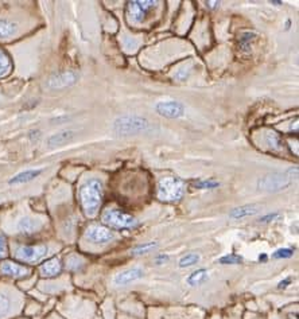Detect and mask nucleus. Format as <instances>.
<instances>
[{
    "label": "nucleus",
    "instance_id": "nucleus-32",
    "mask_svg": "<svg viewBox=\"0 0 299 319\" xmlns=\"http://www.w3.org/2000/svg\"><path fill=\"white\" fill-rule=\"evenodd\" d=\"M291 282V279H290V278H287V279L286 280H283V282H281L279 283V288H286V287L288 286V283Z\"/></svg>",
    "mask_w": 299,
    "mask_h": 319
},
{
    "label": "nucleus",
    "instance_id": "nucleus-7",
    "mask_svg": "<svg viewBox=\"0 0 299 319\" xmlns=\"http://www.w3.org/2000/svg\"><path fill=\"white\" fill-rule=\"evenodd\" d=\"M158 2L152 0H136V2H129L128 3V16L129 20L133 23H142L148 15V12L156 7Z\"/></svg>",
    "mask_w": 299,
    "mask_h": 319
},
{
    "label": "nucleus",
    "instance_id": "nucleus-1",
    "mask_svg": "<svg viewBox=\"0 0 299 319\" xmlns=\"http://www.w3.org/2000/svg\"><path fill=\"white\" fill-rule=\"evenodd\" d=\"M104 191L101 180L96 178H90L82 185L80 189V199L84 213L88 217H95L99 212L101 202H103Z\"/></svg>",
    "mask_w": 299,
    "mask_h": 319
},
{
    "label": "nucleus",
    "instance_id": "nucleus-28",
    "mask_svg": "<svg viewBox=\"0 0 299 319\" xmlns=\"http://www.w3.org/2000/svg\"><path fill=\"white\" fill-rule=\"evenodd\" d=\"M10 310V299L6 295L0 293V316L6 315Z\"/></svg>",
    "mask_w": 299,
    "mask_h": 319
},
{
    "label": "nucleus",
    "instance_id": "nucleus-4",
    "mask_svg": "<svg viewBox=\"0 0 299 319\" xmlns=\"http://www.w3.org/2000/svg\"><path fill=\"white\" fill-rule=\"evenodd\" d=\"M185 194V185L181 179L166 176L159 180L158 198L166 202H177Z\"/></svg>",
    "mask_w": 299,
    "mask_h": 319
},
{
    "label": "nucleus",
    "instance_id": "nucleus-15",
    "mask_svg": "<svg viewBox=\"0 0 299 319\" xmlns=\"http://www.w3.org/2000/svg\"><path fill=\"white\" fill-rule=\"evenodd\" d=\"M42 174V170H26V171H22V173L16 174L15 176H12L11 179L8 180L10 185H22L27 184L30 180H34L37 176H39Z\"/></svg>",
    "mask_w": 299,
    "mask_h": 319
},
{
    "label": "nucleus",
    "instance_id": "nucleus-30",
    "mask_svg": "<svg viewBox=\"0 0 299 319\" xmlns=\"http://www.w3.org/2000/svg\"><path fill=\"white\" fill-rule=\"evenodd\" d=\"M277 218H279V214H278V213H273V214H268V216L262 217V218H260V222H270V221L277 220Z\"/></svg>",
    "mask_w": 299,
    "mask_h": 319
},
{
    "label": "nucleus",
    "instance_id": "nucleus-33",
    "mask_svg": "<svg viewBox=\"0 0 299 319\" xmlns=\"http://www.w3.org/2000/svg\"><path fill=\"white\" fill-rule=\"evenodd\" d=\"M206 6L209 8H217L220 6V2H208Z\"/></svg>",
    "mask_w": 299,
    "mask_h": 319
},
{
    "label": "nucleus",
    "instance_id": "nucleus-24",
    "mask_svg": "<svg viewBox=\"0 0 299 319\" xmlns=\"http://www.w3.org/2000/svg\"><path fill=\"white\" fill-rule=\"evenodd\" d=\"M241 261H243V257L236 255V253H231V255H226V256L221 257L218 263L220 264H240Z\"/></svg>",
    "mask_w": 299,
    "mask_h": 319
},
{
    "label": "nucleus",
    "instance_id": "nucleus-20",
    "mask_svg": "<svg viewBox=\"0 0 299 319\" xmlns=\"http://www.w3.org/2000/svg\"><path fill=\"white\" fill-rule=\"evenodd\" d=\"M12 67V62L10 57L7 55V53L0 52V78L7 76L10 73V70Z\"/></svg>",
    "mask_w": 299,
    "mask_h": 319
},
{
    "label": "nucleus",
    "instance_id": "nucleus-6",
    "mask_svg": "<svg viewBox=\"0 0 299 319\" xmlns=\"http://www.w3.org/2000/svg\"><path fill=\"white\" fill-rule=\"evenodd\" d=\"M48 245H43V244L42 245L19 246L15 252V257L23 263H37L48 255Z\"/></svg>",
    "mask_w": 299,
    "mask_h": 319
},
{
    "label": "nucleus",
    "instance_id": "nucleus-2",
    "mask_svg": "<svg viewBox=\"0 0 299 319\" xmlns=\"http://www.w3.org/2000/svg\"><path fill=\"white\" fill-rule=\"evenodd\" d=\"M151 129V123L141 116H122L116 119L113 123L114 132L123 136L146 133L150 132Z\"/></svg>",
    "mask_w": 299,
    "mask_h": 319
},
{
    "label": "nucleus",
    "instance_id": "nucleus-17",
    "mask_svg": "<svg viewBox=\"0 0 299 319\" xmlns=\"http://www.w3.org/2000/svg\"><path fill=\"white\" fill-rule=\"evenodd\" d=\"M256 213H258V208H256V206L245 205L233 209L232 212L229 213V217H231V218H235V220H239V218H244V217L254 216Z\"/></svg>",
    "mask_w": 299,
    "mask_h": 319
},
{
    "label": "nucleus",
    "instance_id": "nucleus-25",
    "mask_svg": "<svg viewBox=\"0 0 299 319\" xmlns=\"http://www.w3.org/2000/svg\"><path fill=\"white\" fill-rule=\"evenodd\" d=\"M220 186V182L217 180H198L196 182V189H203V190H213Z\"/></svg>",
    "mask_w": 299,
    "mask_h": 319
},
{
    "label": "nucleus",
    "instance_id": "nucleus-12",
    "mask_svg": "<svg viewBox=\"0 0 299 319\" xmlns=\"http://www.w3.org/2000/svg\"><path fill=\"white\" fill-rule=\"evenodd\" d=\"M0 271L3 275L10 276V278H23V276L29 275L30 272L29 268H26L25 265L16 264L12 261H4L0 267Z\"/></svg>",
    "mask_w": 299,
    "mask_h": 319
},
{
    "label": "nucleus",
    "instance_id": "nucleus-19",
    "mask_svg": "<svg viewBox=\"0 0 299 319\" xmlns=\"http://www.w3.org/2000/svg\"><path fill=\"white\" fill-rule=\"evenodd\" d=\"M208 271L205 268H201V269H197L196 272H193L192 275L188 278V283L190 286H198V284H202L208 280Z\"/></svg>",
    "mask_w": 299,
    "mask_h": 319
},
{
    "label": "nucleus",
    "instance_id": "nucleus-31",
    "mask_svg": "<svg viewBox=\"0 0 299 319\" xmlns=\"http://www.w3.org/2000/svg\"><path fill=\"white\" fill-rule=\"evenodd\" d=\"M167 260H169V256H167V255H160V256L156 257V263H158V264H163V263H166Z\"/></svg>",
    "mask_w": 299,
    "mask_h": 319
},
{
    "label": "nucleus",
    "instance_id": "nucleus-13",
    "mask_svg": "<svg viewBox=\"0 0 299 319\" xmlns=\"http://www.w3.org/2000/svg\"><path fill=\"white\" fill-rule=\"evenodd\" d=\"M61 269H62V265L58 259H50V260L44 261L39 267V272L42 274V276H46V278H54V276L59 275Z\"/></svg>",
    "mask_w": 299,
    "mask_h": 319
},
{
    "label": "nucleus",
    "instance_id": "nucleus-21",
    "mask_svg": "<svg viewBox=\"0 0 299 319\" xmlns=\"http://www.w3.org/2000/svg\"><path fill=\"white\" fill-rule=\"evenodd\" d=\"M255 39V33L247 31V33L241 34L240 37V49L243 52H249L251 50V44Z\"/></svg>",
    "mask_w": 299,
    "mask_h": 319
},
{
    "label": "nucleus",
    "instance_id": "nucleus-3",
    "mask_svg": "<svg viewBox=\"0 0 299 319\" xmlns=\"http://www.w3.org/2000/svg\"><path fill=\"white\" fill-rule=\"evenodd\" d=\"M298 175V169H291L286 173L270 174L260 178L258 180L259 190L268 191V193H278V191L286 190L292 184V179Z\"/></svg>",
    "mask_w": 299,
    "mask_h": 319
},
{
    "label": "nucleus",
    "instance_id": "nucleus-5",
    "mask_svg": "<svg viewBox=\"0 0 299 319\" xmlns=\"http://www.w3.org/2000/svg\"><path fill=\"white\" fill-rule=\"evenodd\" d=\"M101 220L104 224L113 229H132L137 226V220L135 217L116 209L105 210L101 216Z\"/></svg>",
    "mask_w": 299,
    "mask_h": 319
},
{
    "label": "nucleus",
    "instance_id": "nucleus-16",
    "mask_svg": "<svg viewBox=\"0 0 299 319\" xmlns=\"http://www.w3.org/2000/svg\"><path fill=\"white\" fill-rule=\"evenodd\" d=\"M74 131H62V132L54 133L48 139V144L49 147H57V146H62V144L71 142L74 138Z\"/></svg>",
    "mask_w": 299,
    "mask_h": 319
},
{
    "label": "nucleus",
    "instance_id": "nucleus-35",
    "mask_svg": "<svg viewBox=\"0 0 299 319\" xmlns=\"http://www.w3.org/2000/svg\"><path fill=\"white\" fill-rule=\"evenodd\" d=\"M271 4H275V6H281L282 2H271Z\"/></svg>",
    "mask_w": 299,
    "mask_h": 319
},
{
    "label": "nucleus",
    "instance_id": "nucleus-11",
    "mask_svg": "<svg viewBox=\"0 0 299 319\" xmlns=\"http://www.w3.org/2000/svg\"><path fill=\"white\" fill-rule=\"evenodd\" d=\"M143 275L144 272L141 268H131V269H127V271L118 274V275L114 276L113 282L116 286H127V284L135 282V280L142 279Z\"/></svg>",
    "mask_w": 299,
    "mask_h": 319
},
{
    "label": "nucleus",
    "instance_id": "nucleus-29",
    "mask_svg": "<svg viewBox=\"0 0 299 319\" xmlns=\"http://www.w3.org/2000/svg\"><path fill=\"white\" fill-rule=\"evenodd\" d=\"M7 255V241L3 236H0V259H3Z\"/></svg>",
    "mask_w": 299,
    "mask_h": 319
},
{
    "label": "nucleus",
    "instance_id": "nucleus-22",
    "mask_svg": "<svg viewBox=\"0 0 299 319\" xmlns=\"http://www.w3.org/2000/svg\"><path fill=\"white\" fill-rule=\"evenodd\" d=\"M267 143L270 144V147L273 151H279L283 148V142H282L281 136L278 135L277 132H268L267 135Z\"/></svg>",
    "mask_w": 299,
    "mask_h": 319
},
{
    "label": "nucleus",
    "instance_id": "nucleus-10",
    "mask_svg": "<svg viewBox=\"0 0 299 319\" xmlns=\"http://www.w3.org/2000/svg\"><path fill=\"white\" fill-rule=\"evenodd\" d=\"M78 74L76 72H62V73L54 74L53 77H50L48 82V86L52 89H63L67 86H72L77 82Z\"/></svg>",
    "mask_w": 299,
    "mask_h": 319
},
{
    "label": "nucleus",
    "instance_id": "nucleus-8",
    "mask_svg": "<svg viewBox=\"0 0 299 319\" xmlns=\"http://www.w3.org/2000/svg\"><path fill=\"white\" fill-rule=\"evenodd\" d=\"M155 109L160 116L167 119H179L185 115V106L183 104L175 100H166L156 103Z\"/></svg>",
    "mask_w": 299,
    "mask_h": 319
},
{
    "label": "nucleus",
    "instance_id": "nucleus-27",
    "mask_svg": "<svg viewBox=\"0 0 299 319\" xmlns=\"http://www.w3.org/2000/svg\"><path fill=\"white\" fill-rule=\"evenodd\" d=\"M292 255H294L292 249H290V248H282V249L275 250L272 257L273 259H290Z\"/></svg>",
    "mask_w": 299,
    "mask_h": 319
},
{
    "label": "nucleus",
    "instance_id": "nucleus-26",
    "mask_svg": "<svg viewBox=\"0 0 299 319\" xmlns=\"http://www.w3.org/2000/svg\"><path fill=\"white\" fill-rule=\"evenodd\" d=\"M156 246V242H147V244H143V245H139L136 246L135 249L132 250V255L137 256V255H143V253H147L152 249V248H155Z\"/></svg>",
    "mask_w": 299,
    "mask_h": 319
},
{
    "label": "nucleus",
    "instance_id": "nucleus-14",
    "mask_svg": "<svg viewBox=\"0 0 299 319\" xmlns=\"http://www.w3.org/2000/svg\"><path fill=\"white\" fill-rule=\"evenodd\" d=\"M42 227V222L38 220H34V218H22L19 221L18 224V231L23 235H33L35 232H38Z\"/></svg>",
    "mask_w": 299,
    "mask_h": 319
},
{
    "label": "nucleus",
    "instance_id": "nucleus-34",
    "mask_svg": "<svg viewBox=\"0 0 299 319\" xmlns=\"http://www.w3.org/2000/svg\"><path fill=\"white\" fill-rule=\"evenodd\" d=\"M259 260H260V261H266L267 260V256H266V255H260V256H259Z\"/></svg>",
    "mask_w": 299,
    "mask_h": 319
},
{
    "label": "nucleus",
    "instance_id": "nucleus-9",
    "mask_svg": "<svg viewBox=\"0 0 299 319\" xmlns=\"http://www.w3.org/2000/svg\"><path fill=\"white\" fill-rule=\"evenodd\" d=\"M86 239L93 244H108L114 239L113 232L109 231L108 227L100 226V225H92L88 227L85 233Z\"/></svg>",
    "mask_w": 299,
    "mask_h": 319
},
{
    "label": "nucleus",
    "instance_id": "nucleus-18",
    "mask_svg": "<svg viewBox=\"0 0 299 319\" xmlns=\"http://www.w3.org/2000/svg\"><path fill=\"white\" fill-rule=\"evenodd\" d=\"M16 31H18V25L16 23L0 19V38L12 37Z\"/></svg>",
    "mask_w": 299,
    "mask_h": 319
},
{
    "label": "nucleus",
    "instance_id": "nucleus-23",
    "mask_svg": "<svg viewBox=\"0 0 299 319\" xmlns=\"http://www.w3.org/2000/svg\"><path fill=\"white\" fill-rule=\"evenodd\" d=\"M199 259H201V257H199L198 253H188V255H185V256L179 260V267L181 268L192 267V265L198 263Z\"/></svg>",
    "mask_w": 299,
    "mask_h": 319
}]
</instances>
